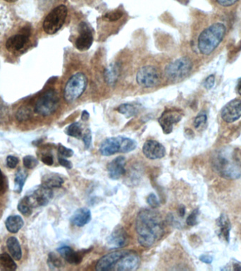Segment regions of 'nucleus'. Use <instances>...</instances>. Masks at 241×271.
Masks as SVG:
<instances>
[{
	"instance_id": "obj_28",
	"label": "nucleus",
	"mask_w": 241,
	"mask_h": 271,
	"mask_svg": "<svg viewBox=\"0 0 241 271\" xmlns=\"http://www.w3.org/2000/svg\"><path fill=\"white\" fill-rule=\"evenodd\" d=\"M0 268L3 270H15L17 265L10 255L4 253L0 254Z\"/></svg>"
},
{
	"instance_id": "obj_39",
	"label": "nucleus",
	"mask_w": 241,
	"mask_h": 271,
	"mask_svg": "<svg viewBox=\"0 0 241 271\" xmlns=\"http://www.w3.org/2000/svg\"><path fill=\"white\" fill-rule=\"evenodd\" d=\"M58 152L59 156L63 158H71L73 156V150L71 148H66V146H63L62 144H59L58 147Z\"/></svg>"
},
{
	"instance_id": "obj_54",
	"label": "nucleus",
	"mask_w": 241,
	"mask_h": 271,
	"mask_svg": "<svg viewBox=\"0 0 241 271\" xmlns=\"http://www.w3.org/2000/svg\"><path fill=\"white\" fill-rule=\"evenodd\" d=\"M5 1L9 3H16V2L17 1V0H5Z\"/></svg>"
},
{
	"instance_id": "obj_6",
	"label": "nucleus",
	"mask_w": 241,
	"mask_h": 271,
	"mask_svg": "<svg viewBox=\"0 0 241 271\" xmlns=\"http://www.w3.org/2000/svg\"><path fill=\"white\" fill-rule=\"evenodd\" d=\"M68 9L65 5H59L47 15L43 21V30L49 35H53L64 26L67 17Z\"/></svg>"
},
{
	"instance_id": "obj_34",
	"label": "nucleus",
	"mask_w": 241,
	"mask_h": 271,
	"mask_svg": "<svg viewBox=\"0 0 241 271\" xmlns=\"http://www.w3.org/2000/svg\"><path fill=\"white\" fill-rule=\"evenodd\" d=\"M48 263L50 268H59L64 266L62 260L54 253H50L48 256Z\"/></svg>"
},
{
	"instance_id": "obj_31",
	"label": "nucleus",
	"mask_w": 241,
	"mask_h": 271,
	"mask_svg": "<svg viewBox=\"0 0 241 271\" xmlns=\"http://www.w3.org/2000/svg\"><path fill=\"white\" fill-rule=\"evenodd\" d=\"M66 134L71 137L81 139L83 137L82 126L79 123H73L66 129Z\"/></svg>"
},
{
	"instance_id": "obj_1",
	"label": "nucleus",
	"mask_w": 241,
	"mask_h": 271,
	"mask_svg": "<svg viewBox=\"0 0 241 271\" xmlns=\"http://www.w3.org/2000/svg\"><path fill=\"white\" fill-rule=\"evenodd\" d=\"M136 231L140 245L150 248L161 240L165 233L161 215L153 209H143L136 220Z\"/></svg>"
},
{
	"instance_id": "obj_9",
	"label": "nucleus",
	"mask_w": 241,
	"mask_h": 271,
	"mask_svg": "<svg viewBox=\"0 0 241 271\" xmlns=\"http://www.w3.org/2000/svg\"><path fill=\"white\" fill-rule=\"evenodd\" d=\"M78 36L75 39V47L79 51H86L93 45V34L92 28L86 22H81L78 26Z\"/></svg>"
},
{
	"instance_id": "obj_51",
	"label": "nucleus",
	"mask_w": 241,
	"mask_h": 271,
	"mask_svg": "<svg viewBox=\"0 0 241 271\" xmlns=\"http://www.w3.org/2000/svg\"><path fill=\"white\" fill-rule=\"evenodd\" d=\"M179 214L180 217H183L186 214V207L184 206L181 205L179 206Z\"/></svg>"
},
{
	"instance_id": "obj_23",
	"label": "nucleus",
	"mask_w": 241,
	"mask_h": 271,
	"mask_svg": "<svg viewBox=\"0 0 241 271\" xmlns=\"http://www.w3.org/2000/svg\"><path fill=\"white\" fill-rule=\"evenodd\" d=\"M120 75V65L117 62L111 63L104 69V80L109 86H114Z\"/></svg>"
},
{
	"instance_id": "obj_26",
	"label": "nucleus",
	"mask_w": 241,
	"mask_h": 271,
	"mask_svg": "<svg viewBox=\"0 0 241 271\" xmlns=\"http://www.w3.org/2000/svg\"><path fill=\"white\" fill-rule=\"evenodd\" d=\"M7 245L12 258H14L16 261H19L22 256V252H21L19 240L14 237H11L7 240Z\"/></svg>"
},
{
	"instance_id": "obj_40",
	"label": "nucleus",
	"mask_w": 241,
	"mask_h": 271,
	"mask_svg": "<svg viewBox=\"0 0 241 271\" xmlns=\"http://www.w3.org/2000/svg\"><path fill=\"white\" fill-rule=\"evenodd\" d=\"M208 118L206 114H199L198 116L196 117L195 120H194V127L195 129H199L203 126H204L207 123Z\"/></svg>"
},
{
	"instance_id": "obj_5",
	"label": "nucleus",
	"mask_w": 241,
	"mask_h": 271,
	"mask_svg": "<svg viewBox=\"0 0 241 271\" xmlns=\"http://www.w3.org/2000/svg\"><path fill=\"white\" fill-rule=\"evenodd\" d=\"M192 69V62L190 58L187 57H180L165 66V76L172 82H179L186 78Z\"/></svg>"
},
{
	"instance_id": "obj_12",
	"label": "nucleus",
	"mask_w": 241,
	"mask_h": 271,
	"mask_svg": "<svg viewBox=\"0 0 241 271\" xmlns=\"http://www.w3.org/2000/svg\"><path fill=\"white\" fill-rule=\"evenodd\" d=\"M28 197L33 204V208L45 206L51 202L53 198V191L52 188L42 184L36 188L33 193Z\"/></svg>"
},
{
	"instance_id": "obj_43",
	"label": "nucleus",
	"mask_w": 241,
	"mask_h": 271,
	"mask_svg": "<svg viewBox=\"0 0 241 271\" xmlns=\"http://www.w3.org/2000/svg\"><path fill=\"white\" fill-rule=\"evenodd\" d=\"M19 163V159L13 156H10L7 159V165L10 168L14 169L17 166Z\"/></svg>"
},
{
	"instance_id": "obj_18",
	"label": "nucleus",
	"mask_w": 241,
	"mask_h": 271,
	"mask_svg": "<svg viewBox=\"0 0 241 271\" xmlns=\"http://www.w3.org/2000/svg\"><path fill=\"white\" fill-rule=\"evenodd\" d=\"M30 36V30L23 29L22 33L10 37L7 41V49L10 52H17L22 50L28 43Z\"/></svg>"
},
{
	"instance_id": "obj_49",
	"label": "nucleus",
	"mask_w": 241,
	"mask_h": 271,
	"mask_svg": "<svg viewBox=\"0 0 241 271\" xmlns=\"http://www.w3.org/2000/svg\"><path fill=\"white\" fill-rule=\"evenodd\" d=\"M199 261L203 262V263H207V264H210L213 261V258L210 255L203 254L199 256Z\"/></svg>"
},
{
	"instance_id": "obj_50",
	"label": "nucleus",
	"mask_w": 241,
	"mask_h": 271,
	"mask_svg": "<svg viewBox=\"0 0 241 271\" xmlns=\"http://www.w3.org/2000/svg\"><path fill=\"white\" fill-rule=\"evenodd\" d=\"M90 118L89 112L87 110H84L82 114V120L84 122L88 121Z\"/></svg>"
},
{
	"instance_id": "obj_37",
	"label": "nucleus",
	"mask_w": 241,
	"mask_h": 271,
	"mask_svg": "<svg viewBox=\"0 0 241 271\" xmlns=\"http://www.w3.org/2000/svg\"><path fill=\"white\" fill-rule=\"evenodd\" d=\"M23 165L27 169H33L38 164V161L35 157L31 156H27L23 160Z\"/></svg>"
},
{
	"instance_id": "obj_3",
	"label": "nucleus",
	"mask_w": 241,
	"mask_h": 271,
	"mask_svg": "<svg viewBox=\"0 0 241 271\" xmlns=\"http://www.w3.org/2000/svg\"><path fill=\"white\" fill-rule=\"evenodd\" d=\"M226 33L223 23H216L203 30L198 37V49L205 55H210L218 47Z\"/></svg>"
},
{
	"instance_id": "obj_20",
	"label": "nucleus",
	"mask_w": 241,
	"mask_h": 271,
	"mask_svg": "<svg viewBox=\"0 0 241 271\" xmlns=\"http://www.w3.org/2000/svg\"><path fill=\"white\" fill-rule=\"evenodd\" d=\"M92 215L91 210L87 208H81L77 209L72 215L70 221L72 225L82 227L91 222Z\"/></svg>"
},
{
	"instance_id": "obj_41",
	"label": "nucleus",
	"mask_w": 241,
	"mask_h": 271,
	"mask_svg": "<svg viewBox=\"0 0 241 271\" xmlns=\"http://www.w3.org/2000/svg\"><path fill=\"white\" fill-rule=\"evenodd\" d=\"M147 203L150 205L152 209H156L159 207L160 204L157 197L153 193H151L150 195L147 197Z\"/></svg>"
},
{
	"instance_id": "obj_10",
	"label": "nucleus",
	"mask_w": 241,
	"mask_h": 271,
	"mask_svg": "<svg viewBox=\"0 0 241 271\" xmlns=\"http://www.w3.org/2000/svg\"><path fill=\"white\" fill-rule=\"evenodd\" d=\"M182 119V114L177 109H166L160 116L158 122L161 126L164 134H170L172 132L174 125Z\"/></svg>"
},
{
	"instance_id": "obj_16",
	"label": "nucleus",
	"mask_w": 241,
	"mask_h": 271,
	"mask_svg": "<svg viewBox=\"0 0 241 271\" xmlns=\"http://www.w3.org/2000/svg\"><path fill=\"white\" fill-rule=\"evenodd\" d=\"M143 152L147 159L158 160L166 155V149L162 143L154 140H148L144 143Z\"/></svg>"
},
{
	"instance_id": "obj_45",
	"label": "nucleus",
	"mask_w": 241,
	"mask_h": 271,
	"mask_svg": "<svg viewBox=\"0 0 241 271\" xmlns=\"http://www.w3.org/2000/svg\"><path fill=\"white\" fill-rule=\"evenodd\" d=\"M58 161L59 164L61 165L64 168L68 169V170H71L73 168V164L71 161H69V160L66 159V158L61 157L59 156Z\"/></svg>"
},
{
	"instance_id": "obj_25",
	"label": "nucleus",
	"mask_w": 241,
	"mask_h": 271,
	"mask_svg": "<svg viewBox=\"0 0 241 271\" xmlns=\"http://www.w3.org/2000/svg\"><path fill=\"white\" fill-rule=\"evenodd\" d=\"M23 224V220L20 215H11V216L7 218L5 225L7 230L12 233H17L18 231L22 228Z\"/></svg>"
},
{
	"instance_id": "obj_13",
	"label": "nucleus",
	"mask_w": 241,
	"mask_h": 271,
	"mask_svg": "<svg viewBox=\"0 0 241 271\" xmlns=\"http://www.w3.org/2000/svg\"><path fill=\"white\" fill-rule=\"evenodd\" d=\"M140 265V258L137 253L128 251L123 257L120 258L115 266L114 270L133 271L136 270Z\"/></svg>"
},
{
	"instance_id": "obj_29",
	"label": "nucleus",
	"mask_w": 241,
	"mask_h": 271,
	"mask_svg": "<svg viewBox=\"0 0 241 271\" xmlns=\"http://www.w3.org/2000/svg\"><path fill=\"white\" fill-rule=\"evenodd\" d=\"M28 174L26 170H19L16 174L15 177V184H14V191L17 193H21L22 191L23 186H24L25 182H26Z\"/></svg>"
},
{
	"instance_id": "obj_22",
	"label": "nucleus",
	"mask_w": 241,
	"mask_h": 271,
	"mask_svg": "<svg viewBox=\"0 0 241 271\" xmlns=\"http://www.w3.org/2000/svg\"><path fill=\"white\" fill-rule=\"evenodd\" d=\"M217 225L218 227L217 234H218L219 238H222L224 241L229 242L231 225L227 215H221L218 220H217Z\"/></svg>"
},
{
	"instance_id": "obj_15",
	"label": "nucleus",
	"mask_w": 241,
	"mask_h": 271,
	"mask_svg": "<svg viewBox=\"0 0 241 271\" xmlns=\"http://www.w3.org/2000/svg\"><path fill=\"white\" fill-rule=\"evenodd\" d=\"M129 242V235L122 226H118L107 239V245L110 249L124 248Z\"/></svg>"
},
{
	"instance_id": "obj_36",
	"label": "nucleus",
	"mask_w": 241,
	"mask_h": 271,
	"mask_svg": "<svg viewBox=\"0 0 241 271\" xmlns=\"http://www.w3.org/2000/svg\"><path fill=\"white\" fill-rule=\"evenodd\" d=\"M122 16H123V12H122V11H112V12H108V13L106 14L104 16L103 19H105V20L113 22V21H118V19H120V18H122Z\"/></svg>"
},
{
	"instance_id": "obj_17",
	"label": "nucleus",
	"mask_w": 241,
	"mask_h": 271,
	"mask_svg": "<svg viewBox=\"0 0 241 271\" xmlns=\"http://www.w3.org/2000/svg\"><path fill=\"white\" fill-rule=\"evenodd\" d=\"M124 136L107 138L102 141L100 148L102 156H111L117 152H122V142Z\"/></svg>"
},
{
	"instance_id": "obj_48",
	"label": "nucleus",
	"mask_w": 241,
	"mask_h": 271,
	"mask_svg": "<svg viewBox=\"0 0 241 271\" xmlns=\"http://www.w3.org/2000/svg\"><path fill=\"white\" fill-rule=\"evenodd\" d=\"M217 3L223 7H230L234 5L238 0H217Z\"/></svg>"
},
{
	"instance_id": "obj_19",
	"label": "nucleus",
	"mask_w": 241,
	"mask_h": 271,
	"mask_svg": "<svg viewBox=\"0 0 241 271\" xmlns=\"http://www.w3.org/2000/svg\"><path fill=\"white\" fill-rule=\"evenodd\" d=\"M126 161L124 156H118L108 164L107 171L109 178L116 180L126 173Z\"/></svg>"
},
{
	"instance_id": "obj_30",
	"label": "nucleus",
	"mask_w": 241,
	"mask_h": 271,
	"mask_svg": "<svg viewBox=\"0 0 241 271\" xmlns=\"http://www.w3.org/2000/svg\"><path fill=\"white\" fill-rule=\"evenodd\" d=\"M18 209H19L20 213H22L23 215H31L32 212H33V206L31 202H30V199L28 196L23 197L20 201L19 205H18Z\"/></svg>"
},
{
	"instance_id": "obj_44",
	"label": "nucleus",
	"mask_w": 241,
	"mask_h": 271,
	"mask_svg": "<svg viewBox=\"0 0 241 271\" xmlns=\"http://www.w3.org/2000/svg\"><path fill=\"white\" fill-rule=\"evenodd\" d=\"M215 77L213 74H212L210 75V76L206 79V80L205 81L203 85H204L205 88H206V89L210 90L212 87H213L214 85H215Z\"/></svg>"
},
{
	"instance_id": "obj_42",
	"label": "nucleus",
	"mask_w": 241,
	"mask_h": 271,
	"mask_svg": "<svg viewBox=\"0 0 241 271\" xmlns=\"http://www.w3.org/2000/svg\"><path fill=\"white\" fill-rule=\"evenodd\" d=\"M83 141H84V146L86 149H89L91 146L92 143V133L90 129L86 131L84 135L82 137Z\"/></svg>"
},
{
	"instance_id": "obj_53",
	"label": "nucleus",
	"mask_w": 241,
	"mask_h": 271,
	"mask_svg": "<svg viewBox=\"0 0 241 271\" xmlns=\"http://www.w3.org/2000/svg\"><path fill=\"white\" fill-rule=\"evenodd\" d=\"M237 92L238 93L239 95L241 96V79H239L238 81V84H237L236 86Z\"/></svg>"
},
{
	"instance_id": "obj_35",
	"label": "nucleus",
	"mask_w": 241,
	"mask_h": 271,
	"mask_svg": "<svg viewBox=\"0 0 241 271\" xmlns=\"http://www.w3.org/2000/svg\"><path fill=\"white\" fill-rule=\"evenodd\" d=\"M10 109L6 105L0 102V123H6L10 120Z\"/></svg>"
},
{
	"instance_id": "obj_47",
	"label": "nucleus",
	"mask_w": 241,
	"mask_h": 271,
	"mask_svg": "<svg viewBox=\"0 0 241 271\" xmlns=\"http://www.w3.org/2000/svg\"><path fill=\"white\" fill-rule=\"evenodd\" d=\"M42 161L47 166H52L54 163L53 156L51 154H46V155L43 156Z\"/></svg>"
},
{
	"instance_id": "obj_11",
	"label": "nucleus",
	"mask_w": 241,
	"mask_h": 271,
	"mask_svg": "<svg viewBox=\"0 0 241 271\" xmlns=\"http://www.w3.org/2000/svg\"><path fill=\"white\" fill-rule=\"evenodd\" d=\"M127 251V250H118L104 255L97 262L95 265V270L98 271L114 270L115 266Z\"/></svg>"
},
{
	"instance_id": "obj_27",
	"label": "nucleus",
	"mask_w": 241,
	"mask_h": 271,
	"mask_svg": "<svg viewBox=\"0 0 241 271\" xmlns=\"http://www.w3.org/2000/svg\"><path fill=\"white\" fill-rule=\"evenodd\" d=\"M64 182V179L60 176L55 174L47 175L44 176L43 179V184L52 188L61 187Z\"/></svg>"
},
{
	"instance_id": "obj_52",
	"label": "nucleus",
	"mask_w": 241,
	"mask_h": 271,
	"mask_svg": "<svg viewBox=\"0 0 241 271\" xmlns=\"http://www.w3.org/2000/svg\"><path fill=\"white\" fill-rule=\"evenodd\" d=\"M233 270H241V263L238 261L233 263Z\"/></svg>"
},
{
	"instance_id": "obj_2",
	"label": "nucleus",
	"mask_w": 241,
	"mask_h": 271,
	"mask_svg": "<svg viewBox=\"0 0 241 271\" xmlns=\"http://www.w3.org/2000/svg\"><path fill=\"white\" fill-rule=\"evenodd\" d=\"M214 170L223 178L235 180L241 177V152L231 148H223L212 159Z\"/></svg>"
},
{
	"instance_id": "obj_46",
	"label": "nucleus",
	"mask_w": 241,
	"mask_h": 271,
	"mask_svg": "<svg viewBox=\"0 0 241 271\" xmlns=\"http://www.w3.org/2000/svg\"><path fill=\"white\" fill-rule=\"evenodd\" d=\"M5 191H6V184H5V177L0 169V195H4Z\"/></svg>"
},
{
	"instance_id": "obj_38",
	"label": "nucleus",
	"mask_w": 241,
	"mask_h": 271,
	"mask_svg": "<svg viewBox=\"0 0 241 271\" xmlns=\"http://www.w3.org/2000/svg\"><path fill=\"white\" fill-rule=\"evenodd\" d=\"M199 215V209H196L192 212L186 219V224L189 226H195L197 224V218Z\"/></svg>"
},
{
	"instance_id": "obj_4",
	"label": "nucleus",
	"mask_w": 241,
	"mask_h": 271,
	"mask_svg": "<svg viewBox=\"0 0 241 271\" xmlns=\"http://www.w3.org/2000/svg\"><path fill=\"white\" fill-rule=\"evenodd\" d=\"M88 79L85 73L78 72L70 77L64 90V98L69 103H73L85 92Z\"/></svg>"
},
{
	"instance_id": "obj_7",
	"label": "nucleus",
	"mask_w": 241,
	"mask_h": 271,
	"mask_svg": "<svg viewBox=\"0 0 241 271\" xmlns=\"http://www.w3.org/2000/svg\"><path fill=\"white\" fill-rule=\"evenodd\" d=\"M59 98L55 90H48L36 102L35 112L44 117L50 116L58 109Z\"/></svg>"
},
{
	"instance_id": "obj_33",
	"label": "nucleus",
	"mask_w": 241,
	"mask_h": 271,
	"mask_svg": "<svg viewBox=\"0 0 241 271\" xmlns=\"http://www.w3.org/2000/svg\"><path fill=\"white\" fill-rule=\"evenodd\" d=\"M16 117L20 122L26 121V120L30 119L32 117V112L30 107H27V106L20 107L19 110L17 111Z\"/></svg>"
},
{
	"instance_id": "obj_32",
	"label": "nucleus",
	"mask_w": 241,
	"mask_h": 271,
	"mask_svg": "<svg viewBox=\"0 0 241 271\" xmlns=\"http://www.w3.org/2000/svg\"><path fill=\"white\" fill-rule=\"evenodd\" d=\"M10 26V18L3 7H0V37L3 36Z\"/></svg>"
},
{
	"instance_id": "obj_21",
	"label": "nucleus",
	"mask_w": 241,
	"mask_h": 271,
	"mask_svg": "<svg viewBox=\"0 0 241 271\" xmlns=\"http://www.w3.org/2000/svg\"><path fill=\"white\" fill-rule=\"evenodd\" d=\"M57 251L66 261L71 264L78 265L82 262L83 254L82 253L76 252L68 246L59 247L57 249Z\"/></svg>"
},
{
	"instance_id": "obj_24",
	"label": "nucleus",
	"mask_w": 241,
	"mask_h": 271,
	"mask_svg": "<svg viewBox=\"0 0 241 271\" xmlns=\"http://www.w3.org/2000/svg\"><path fill=\"white\" fill-rule=\"evenodd\" d=\"M141 105L138 103H123L120 105L116 110L120 114H123L127 118H133L137 115Z\"/></svg>"
},
{
	"instance_id": "obj_8",
	"label": "nucleus",
	"mask_w": 241,
	"mask_h": 271,
	"mask_svg": "<svg viewBox=\"0 0 241 271\" xmlns=\"http://www.w3.org/2000/svg\"><path fill=\"white\" fill-rule=\"evenodd\" d=\"M136 80L138 85L141 87L151 89L159 85L161 82V73L156 66H144L138 70Z\"/></svg>"
},
{
	"instance_id": "obj_14",
	"label": "nucleus",
	"mask_w": 241,
	"mask_h": 271,
	"mask_svg": "<svg viewBox=\"0 0 241 271\" xmlns=\"http://www.w3.org/2000/svg\"><path fill=\"white\" fill-rule=\"evenodd\" d=\"M222 118L227 123H233L241 117V100H231L223 107Z\"/></svg>"
}]
</instances>
